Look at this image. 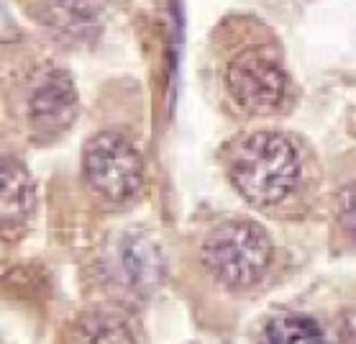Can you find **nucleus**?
Wrapping results in <instances>:
<instances>
[{"instance_id":"6","label":"nucleus","mask_w":356,"mask_h":344,"mask_svg":"<svg viewBox=\"0 0 356 344\" xmlns=\"http://www.w3.org/2000/svg\"><path fill=\"white\" fill-rule=\"evenodd\" d=\"M95 278L106 293L100 298H115L131 306L144 304L162 278L159 249L141 234L136 237V231H123V237L103 249Z\"/></svg>"},{"instance_id":"2","label":"nucleus","mask_w":356,"mask_h":344,"mask_svg":"<svg viewBox=\"0 0 356 344\" xmlns=\"http://www.w3.org/2000/svg\"><path fill=\"white\" fill-rule=\"evenodd\" d=\"M208 80L216 103L234 121H275L298 106V85L280 33L251 13H228L213 26Z\"/></svg>"},{"instance_id":"1","label":"nucleus","mask_w":356,"mask_h":344,"mask_svg":"<svg viewBox=\"0 0 356 344\" xmlns=\"http://www.w3.org/2000/svg\"><path fill=\"white\" fill-rule=\"evenodd\" d=\"M216 162L236 196L269 221L302 224L325 208V170L302 134L249 123L228 136Z\"/></svg>"},{"instance_id":"4","label":"nucleus","mask_w":356,"mask_h":344,"mask_svg":"<svg viewBox=\"0 0 356 344\" xmlns=\"http://www.w3.org/2000/svg\"><path fill=\"white\" fill-rule=\"evenodd\" d=\"M6 129L29 147H54L80 114V93L72 72L51 57H26L6 72Z\"/></svg>"},{"instance_id":"9","label":"nucleus","mask_w":356,"mask_h":344,"mask_svg":"<svg viewBox=\"0 0 356 344\" xmlns=\"http://www.w3.org/2000/svg\"><path fill=\"white\" fill-rule=\"evenodd\" d=\"M36 219V182L26 162L13 152H3V244H21L31 234Z\"/></svg>"},{"instance_id":"3","label":"nucleus","mask_w":356,"mask_h":344,"mask_svg":"<svg viewBox=\"0 0 356 344\" xmlns=\"http://www.w3.org/2000/svg\"><path fill=\"white\" fill-rule=\"evenodd\" d=\"M185 265L208 293L246 304L280 283L282 252L257 219L216 213L187 234Z\"/></svg>"},{"instance_id":"11","label":"nucleus","mask_w":356,"mask_h":344,"mask_svg":"<svg viewBox=\"0 0 356 344\" xmlns=\"http://www.w3.org/2000/svg\"><path fill=\"white\" fill-rule=\"evenodd\" d=\"M328 208V249L333 254H356V172L333 185Z\"/></svg>"},{"instance_id":"5","label":"nucleus","mask_w":356,"mask_h":344,"mask_svg":"<svg viewBox=\"0 0 356 344\" xmlns=\"http://www.w3.org/2000/svg\"><path fill=\"white\" fill-rule=\"evenodd\" d=\"M80 182L103 213H126L146 196V162L136 139L123 129H97L80 152Z\"/></svg>"},{"instance_id":"10","label":"nucleus","mask_w":356,"mask_h":344,"mask_svg":"<svg viewBox=\"0 0 356 344\" xmlns=\"http://www.w3.org/2000/svg\"><path fill=\"white\" fill-rule=\"evenodd\" d=\"M254 344H343L318 313L298 306H280L257 327Z\"/></svg>"},{"instance_id":"7","label":"nucleus","mask_w":356,"mask_h":344,"mask_svg":"<svg viewBox=\"0 0 356 344\" xmlns=\"http://www.w3.org/2000/svg\"><path fill=\"white\" fill-rule=\"evenodd\" d=\"M54 344H149L138 306L97 298L59 327Z\"/></svg>"},{"instance_id":"8","label":"nucleus","mask_w":356,"mask_h":344,"mask_svg":"<svg viewBox=\"0 0 356 344\" xmlns=\"http://www.w3.org/2000/svg\"><path fill=\"white\" fill-rule=\"evenodd\" d=\"M18 6L67 49L92 47L106 24L100 0H18Z\"/></svg>"},{"instance_id":"12","label":"nucleus","mask_w":356,"mask_h":344,"mask_svg":"<svg viewBox=\"0 0 356 344\" xmlns=\"http://www.w3.org/2000/svg\"><path fill=\"white\" fill-rule=\"evenodd\" d=\"M190 344H202V342H190Z\"/></svg>"}]
</instances>
